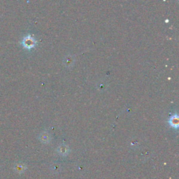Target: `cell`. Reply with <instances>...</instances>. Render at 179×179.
<instances>
[{"mask_svg": "<svg viewBox=\"0 0 179 179\" xmlns=\"http://www.w3.org/2000/svg\"><path fill=\"white\" fill-rule=\"evenodd\" d=\"M21 44L22 45V46H23L25 49L31 50L36 46V41L33 36L27 35L23 38Z\"/></svg>", "mask_w": 179, "mask_h": 179, "instance_id": "6da1fadb", "label": "cell"}, {"mask_svg": "<svg viewBox=\"0 0 179 179\" xmlns=\"http://www.w3.org/2000/svg\"><path fill=\"white\" fill-rule=\"evenodd\" d=\"M26 169V166L22 163H16L14 165V170L16 171L17 173L21 174V173L25 172Z\"/></svg>", "mask_w": 179, "mask_h": 179, "instance_id": "5b68a950", "label": "cell"}, {"mask_svg": "<svg viewBox=\"0 0 179 179\" xmlns=\"http://www.w3.org/2000/svg\"><path fill=\"white\" fill-rule=\"evenodd\" d=\"M39 139H40V141L43 142V143H47L50 141V134L46 132H43V133L40 134Z\"/></svg>", "mask_w": 179, "mask_h": 179, "instance_id": "3957f363", "label": "cell"}, {"mask_svg": "<svg viewBox=\"0 0 179 179\" xmlns=\"http://www.w3.org/2000/svg\"><path fill=\"white\" fill-rule=\"evenodd\" d=\"M58 152L61 155L65 156L69 153L70 150H69V148L67 146L62 145V146H59V148H58Z\"/></svg>", "mask_w": 179, "mask_h": 179, "instance_id": "277c9868", "label": "cell"}, {"mask_svg": "<svg viewBox=\"0 0 179 179\" xmlns=\"http://www.w3.org/2000/svg\"><path fill=\"white\" fill-rule=\"evenodd\" d=\"M169 125L172 126L173 128L177 129L179 125V120H178V115L177 114L173 115L170 118L169 121Z\"/></svg>", "mask_w": 179, "mask_h": 179, "instance_id": "7a4b0ae2", "label": "cell"}]
</instances>
